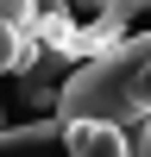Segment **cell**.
I'll list each match as a JSON object with an SVG mask.
<instances>
[{
	"mask_svg": "<svg viewBox=\"0 0 151 157\" xmlns=\"http://www.w3.org/2000/svg\"><path fill=\"white\" fill-rule=\"evenodd\" d=\"M63 120H113V126H145L151 120V32L120 38L113 50L76 63L63 75Z\"/></svg>",
	"mask_w": 151,
	"mask_h": 157,
	"instance_id": "6da1fadb",
	"label": "cell"
},
{
	"mask_svg": "<svg viewBox=\"0 0 151 157\" xmlns=\"http://www.w3.org/2000/svg\"><path fill=\"white\" fill-rule=\"evenodd\" d=\"M82 13V63L113 50L120 38H132V19L145 13V0H69Z\"/></svg>",
	"mask_w": 151,
	"mask_h": 157,
	"instance_id": "7a4b0ae2",
	"label": "cell"
},
{
	"mask_svg": "<svg viewBox=\"0 0 151 157\" xmlns=\"http://www.w3.org/2000/svg\"><path fill=\"white\" fill-rule=\"evenodd\" d=\"M132 157H151V120L138 126V138H132Z\"/></svg>",
	"mask_w": 151,
	"mask_h": 157,
	"instance_id": "5b68a950",
	"label": "cell"
},
{
	"mask_svg": "<svg viewBox=\"0 0 151 157\" xmlns=\"http://www.w3.org/2000/svg\"><path fill=\"white\" fill-rule=\"evenodd\" d=\"M63 151H69V157H132V126H113V120H69Z\"/></svg>",
	"mask_w": 151,
	"mask_h": 157,
	"instance_id": "3957f363",
	"label": "cell"
},
{
	"mask_svg": "<svg viewBox=\"0 0 151 157\" xmlns=\"http://www.w3.org/2000/svg\"><path fill=\"white\" fill-rule=\"evenodd\" d=\"M38 44H44L50 57L82 63V13H76L69 0H44V6H38Z\"/></svg>",
	"mask_w": 151,
	"mask_h": 157,
	"instance_id": "277c9868",
	"label": "cell"
}]
</instances>
